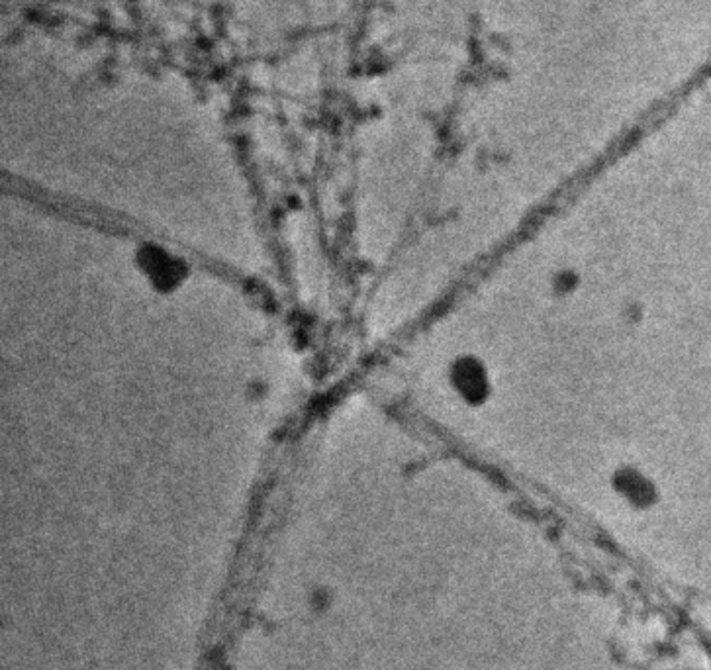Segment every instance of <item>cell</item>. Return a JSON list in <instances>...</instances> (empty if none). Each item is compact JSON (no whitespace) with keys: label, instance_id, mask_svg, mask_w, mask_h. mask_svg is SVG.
Returning a JSON list of instances; mask_svg holds the SVG:
<instances>
[{"label":"cell","instance_id":"obj_1","mask_svg":"<svg viewBox=\"0 0 711 670\" xmlns=\"http://www.w3.org/2000/svg\"><path fill=\"white\" fill-rule=\"evenodd\" d=\"M138 263L147 281L159 291L178 288L186 276L185 263L157 245H147L139 251Z\"/></svg>","mask_w":711,"mask_h":670}]
</instances>
